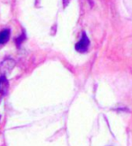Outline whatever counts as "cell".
<instances>
[{
  "mask_svg": "<svg viewBox=\"0 0 132 146\" xmlns=\"http://www.w3.org/2000/svg\"><path fill=\"white\" fill-rule=\"evenodd\" d=\"M10 37V31L8 29H5L0 31V45L5 44L8 41Z\"/></svg>",
  "mask_w": 132,
  "mask_h": 146,
  "instance_id": "obj_2",
  "label": "cell"
},
{
  "mask_svg": "<svg viewBox=\"0 0 132 146\" xmlns=\"http://www.w3.org/2000/svg\"><path fill=\"white\" fill-rule=\"evenodd\" d=\"M89 45H90V40L88 39V37L86 36V34L85 33H83L81 40L75 44V49H77V51H78L80 53H84V52L87 51L88 48H89Z\"/></svg>",
  "mask_w": 132,
  "mask_h": 146,
  "instance_id": "obj_1",
  "label": "cell"
},
{
  "mask_svg": "<svg viewBox=\"0 0 132 146\" xmlns=\"http://www.w3.org/2000/svg\"><path fill=\"white\" fill-rule=\"evenodd\" d=\"M7 89H8V82L5 76H1L0 77V93L5 94L7 92Z\"/></svg>",
  "mask_w": 132,
  "mask_h": 146,
  "instance_id": "obj_3",
  "label": "cell"
}]
</instances>
